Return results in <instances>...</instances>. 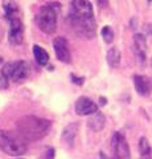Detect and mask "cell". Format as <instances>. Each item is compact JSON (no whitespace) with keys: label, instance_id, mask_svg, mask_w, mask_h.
<instances>
[{"label":"cell","instance_id":"8992f818","mask_svg":"<svg viewBox=\"0 0 152 159\" xmlns=\"http://www.w3.org/2000/svg\"><path fill=\"white\" fill-rule=\"evenodd\" d=\"M29 69H31V65L27 61L17 60V61H11L6 64L3 68V72L13 82H21L29 76Z\"/></svg>","mask_w":152,"mask_h":159},{"label":"cell","instance_id":"4fadbf2b","mask_svg":"<svg viewBox=\"0 0 152 159\" xmlns=\"http://www.w3.org/2000/svg\"><path fill=\"white\" fill-rule=\"evenodd\" d=\"M33 56H35L37 64L38 65H41V66H45L46 64L49 62L48 52L40 45H33Z\"/></svg>","mask_w":152,"mask_h":159},{"label":"cell","instance_id":"277c9868","mask_svg":"<svg viewBox=\"0 0 152 159\" xmlns=\"http://www.w3.org/2000/svg\"><path fill=\"white\" fill-rule=\"evenodd\" d=\"M58 8H60L58 4L49 3V4H44V6L38 9L36 16H35V21L40 31H42L46 34H53L56 32Z\"/></svg>","mask_w":152,"mask_h":159},{"label":"cell","instance_id":"5bb4252c","mask_svg":"<svg viewBox=\"0 0 152 159\" xmlns=\"http://www.w3.org/2000/svg\"><path fill=\"white\" fill-rule=\"evenodd\" d=\"M78 123H70V125H67L65 127V130H63L62 133V138H63V141H65L66 143H69V145H72L73 141H74V138L77 135V133H78Z\"/></svg>","mask_w":152,"mask_h":159},{"label":"cell","instance_id":"5b68a950","mask_svg":"<svg viewBox=\"0 0 152 159\" xmlns=\"http://www.w3.org/2000/svg\"><path fill=\"white\" fill-rule=\"evenodd\" d=\"M0 150L11 157H20L27 152V145L19 134L0 130Z\"/></svg>","mask_w":152,"mask_h":159},{"label":"cell","instance_id":"e0dca14e","mask_svg":"<svg viewBox=\"0 0 152 159\" xmlns=\"http://www.w3.org/2000/svg\"><path fill=\"white\" fill-rule=\"evenodd\" d=\"M8 86H9V78L6 76V73L0 69V89L6 90V89H8Z\"/></svg>","mask_w":152,"mask_h":159},{"label":"cell","instance_id":"ffe728a7","mask_svg":"<svg viewBox=\"0 0 152 159\" xmlns=\"http://www.w3.org/2000/svg\"><path fill=\"white\" fill-rule=\"evenodd\" d=\"M102 158H103V159H107V158H105V157H102Z\"/></svg>","mask_w":152,"mask_h":159},{"label":"cell","instance_id":"d6986e66","mask_svg":"<svg viewBox=\"0 0 152 159\" xmlns=\"http://www.w3.org/2000/svg\"><path fill=\"white\" fill-rule=\"evenodd\" d=\"M140 159H152V154H140Z\"/></svg>","mask_w":152,"mask_h":159},{"label":"cell","instance_id":"7a4b0ae2","mask_svg":"<svg viewBox=\"0 0 152 159\" xmlns=\"http://www.w3.org/2000/svg\"><path fill=\"white\" fill-rule=\"evenodd\" d=\"M52 122L49 119L36 117V116H24L16 121L17 134L24 141H40L48 134Z\"/></svg>","mask_w":152,"mask_h":159},{"label":"cell","instance_id":"3957f363","mask_svg":"<svg viewBox=\"0 0 152 159\" xmlns=\"http://www.w3.org/2000/svg\"><path fill=\"white\" fill-rule=\"evenodd\" d=\"M3 9L9 23L8 40L12 45H20L24 39V25L20 17V9L15 0H3Z\"/></svg>","mask_w":152,"mask_h":159},{"label":"cell","instance_id":"44dd1931","mask_svg":"<svg viewBox=\"0 0 152 159\" xmlns=\"http://www.w3.org/2000/svg\"><path fill=\"white\" fill-rule=\"evenodd\" d=\"M17 159H23V158H17Z\"/></svg>","mask_w":152,"mask_h":159},{"label":"cell","instance_id":"52a82bcc","mask_svg":"<svg viewBox=\"0 0 152 159\" xmlns=\"http://www.w3.org/2000/svg\"><path fill=\"white\" fill-rule=\"evenodd\" d=\"M111 146L118 159H130V146L127 139L122 133L116 131L111 139Z\"/></svg>","mask_w":152,"mask_h":159},{"label":"cell","instance_id":"9a60e30c","mask_svg":"<svg viewBox=\"0 0 152 159\" xmlns=\"http://www.w3.org/2000/svg\"><path fill=\"white\" fill-rule=\"evenodd\" d=\"M107 64L110 65V68H118L120 64V52L119 49L112 47L109 49V52H107Z\"/></svg>","mask_w":152,"mask_h":159},{"label":"cell","instance_id":"7402d4cb","mask_svg":"<svg viewBox=\"0 0 152 159\" xmlns=\"http://www.w3.org/2000/svg\"><path fill=\"white\" fill-rule=\"evenodd\" d=\"M151 65H152V61H151Z\"/></svg>","mask_w":152,"mask_h":159},{"label":"cell","instance_id":"ac0fdd59","mask_svg":"<svg viewBox=\"0 0 152 159\" xmlns=\"http://www.w3.org/2000/svg\"><path fill=\"white\" fill-rule=\"evenodd\" d=\"M70 78H73V81H74L76 84H78V85H82V84H83V78H77L74 74H72Z\"/></svg>","mask_w":152,"mask_h":159},{"label":"cell","instance_id":"2e32d148","mask_svg":"<svg viewBox=\"0 0 152 159\" xmlns=\"http://www.w3.org/2000/svg\"><path fill=\"white\" fill-rule=\"evenodd\" d=\"M102 37H103L105 43H107V44H111L114 41V32H112L110 25L103 27V29H102Z\"/></svg>","mask_w":152,"mask_h":159},{"label":"cell","instance_id":"7c38bea8","mask_svg":"<svg viewBox=\"0 0 152 159\" xmlns=\"http://www.w3.org/2000/svg\"><path fill=\"white\" fill-rule=\"evenodd\" d=\"M106 119L103 117V114L102 113H95V114H93V117L89 119V122H87V126H89L93 131H101L102 129L105 127V122Z\"/></svg>","mask_w":152,"mask_h":159},{"label":"cell","instance_id":"ba28073f","mask_svg":"<svg viewBox=\"0 0 152 159\" xmlns=\"http://www.w3.org/2000/svg\"><path fill=\"white\" fill-rule=\"evenodd\" d=\"M53 48H54V53L57 60H60L61 62L69 64L72 61V54L69 49V43L67 40L62 36H58L53 40Z\"/></svg>","mask_w":152,"mask_h":159},{"label":"cell","instance_id":"8fae6325","mask_svg":"<svg viewBox=\"0 0 152 159\" xmlns=\"http://www.w3.org/2000/svg\"><path fill=\"white\" fill-rule=\"evenodd\" d=\"M134 49H135V53H136V56L139 57V60L141 62H144L145 51H147V41H145V37L143 34L138 33L134 36Z\"/></svg>","mask_w":152,"mask_h":159},{"label":"cell","instance_id":"9c48e42d","mask_svg":"<svg viewBox=\"0 0 152 159\" xmlns=\"http://www.w3.org/2000/svg\"><path fill=\"white\" fill-rule=\"evenodd\" d=\"M74 110L78 116H93L98 113V105L89 97H80L76 101Z\"/></svg>","mask_w":152,"mask_h":159},{"label":"cell","instance_id":"6da1fadb","mask_svg":"<svg viewBox=\"0 0 152 159\" xmlns=\"http://www.w3.org/2000/svg\"><path fill=\"white\" fill-rule=\"evenodd\" d=\"M69 20L72 28L80 37L93 39L95 36L97 23L93 6L89 0H72Z\"/></svg>","mask_w":152,"mask_h":159},{"label":"cell","instance_id":"30bf717a","mask_svg":"<svg viewBox=\"0 0 152 159\" xmlns=\"http://www.w3.org/2000/svg\"><path fill=\"white\" fill-rule=\"evenodd\" d=\"M134 85L135 89L140 96L147 97L152 93V80L147 76H141V74H135L134 76Z\"/></svg>","mask_w":152,"mask_h":159}]
</instances>
